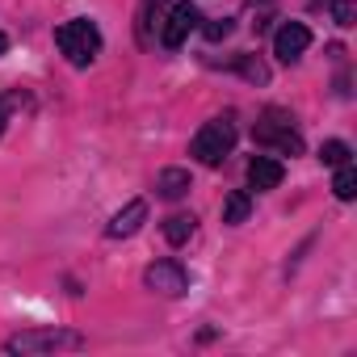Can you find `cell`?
Returning <instances> with one entry per match:
<instances>
[{"instance_id":"6da1fadb","label":"cell","mask_w":357,"mask_h":357,"mask_svg":"<svg viewBox=\"0 0 357 357\" xmlns=\"http://www.w3.org/2000/svg\"><path fill=\"white\" fill-rule=\"evenodd\" d=\"M55 47L59 55L72 63V68H89L97 55H101V30L89 22V17H72L55 30Z\"/></svg>"},{"instance_id":"7a4b0ae2","label":"cell","mask_w":357,"mask_h":357,"mask_svg":"<svg viewBox=\"0 0 357 357\" xmlns=\"http://www.w3.org/2000/svg\"><path fill=\"white\" fill-rule=\"evenodd\" d=\"M231 147H236V118L223 114V118L202 122V130H198L194 143H190V155L202 160L206 168H219V164L231 155Z\"/></svg>"},{"instance_id":"3957f363","label":"cell","mask_w":357,"mask_h":357,"mask_svg":"<svg viewBox=\"0 0 357 357\" xmlns=\"http://www.w3.org/2000/svg\"><path fill=\"white\" fill-rule=\"evenodd\" d=\"M252 135H257L261 147H273L278 155H298V151H303V139H298V130H294V118H290L286 109H278V105H269V109L257 118Z\"/></svg>"},{"instance_id":"277c9868","label":"cell","mask_w":357,"mask_h":357,"mask_svg":"<svg viewBox=\"0 0 357 357\" xmlns=\"http://www.w3.org/2000/svg\"><path fill=\"white\" fill-rule=\"evenodd\" d=\"M84 336L63 332V328H34V332H17L9 336L5 353H55V349H80Z\"/></svg>"},{"instance_id":"5b68a950","label":"cell","mask_w":357,"mask_h":357,"mask_svg":"<svg viewBox=\"0 0 357 357\" xmlns=\"http://www.w3.org/2000/svg\"><path fill=\"white\" fill-rule=\"evenodd\" d=\"M198 22H202V13L190 5V0H181V5H172V13L160 22V43L168 47V51H176V47H185V38L198 30Z\"/></svg>"},{"instance_id":"8992f818","label":"cell","mask_w":357,"mask_h":357,"mask_svg":"<svg viewBox=\"0 0 357 357\" xmlns=\"http://www.w3.org/2000/svg\"><path fill=\"white\" fill-rule=\"evenodd\" d=\"M143 286L155 290V294H164V298H176V294L190 290V273L176 261H155V265L143 269Z\"/></svg>"},{"instance_id":"52a82bcc","label":"cell","mask_w":357,"mask_h":357,"mask_svg":"<svg viewBox=\"0 0 357 357\" xmlns=\"http://www.w3.org/2000/svg\"><path fill=\"white\" fill-rule=\"evenodd\" d=\"M311 47V30L303 26V22H286L278 34H273V55L282 59V63H294V59H303V51Z\"/></svg>"},{"instance_id":"ba28073f","label":"cell","mask_w":357,"mask_h":357,"mask_svg":"<svg viewBox=\"0 0 357 357\" xmlns=\"http://www.w3.org/2000/svg\"><path fill=\"white\" fill-rule=\"evenodd\" d=\"M282 176H286L282 160H273V155H252L248 160V185L252 190H278Z\"/></svg>"},{"instance_id":"9c48e42d","label":"cell","mask_w":357,"mask_h":357,"mask_svg":"<svg viewBox=\"0 0 357 357\" xmlns=\"http://www.w3.org/2000/svg\"><path fill=\"white\" fill-rule=\"evenodd\" d=\"M147 219V202L143 198H135V202H126L114 219H109V227H105V236L109 240H126V236H135L139 231V223Z\"/></svg>"},{"instance_id":"30bf717a","label":"cell","mask_w":357,"mask_h":357,"mask_svg":"<svg viewBox=\"0 0 357 357\" xmlns=\"http://www.w3.org/2000/svg\"><path fill=\"white\" fill-rule=\"evenodd\" d=\"M190 172L185 168H164L160 176H155V190H160V198H168V202H176V198H185L190 194Z\"/></svg>"},{"instance_id":"8fae6325","label":"cell","mask_w":357,"mask_h":357,"mask_svg":"<svg viewBox=\"0 0 357 357\" xmlns=\"http://www.w3.org/2000/svg\"><path fill=\"white\" fill-rule=\"evenodd\" d=\"M194 231H198V219H194V215H168V219H164V240H168L172 248L190 244Z\"/></svg>"},{"instance_id":"7c38bea8","label":"cell","mask_w":357,"mask_h":357,"mask_svg":"<svg viewBox=\"0 0 357 357\" xmlns=\"http://www.w3.org/2000/svg\"><path fill=\"white\" fill-rule=\"evenodd\" d=\"M332 194H336L340 202H353V198H357V168H353V164H336Z\"/></svg>"},{"instance_id":"4fadbf2b","label":"cell","mask_w":357,"mask_h":357,"mask_svg":"<svg viewBox=\"0 0 357 357\" xmlns=\"http://www.w3.org/2000/svg\"><path fill=\"white\" fill-rule=\"evenodd\" d=\"M248 211H252V198L244 194V190H236V194H227V202H223V223H244L248 219Z\"/></svg>"},{"instance_id":"5bb4252c","label":"cell","mask_w":357,"mask_h":357,"mask_svg":"<svg viewBox=\"0 0 357 357\" xmlns=\"http://www.w3.org/2000/svg\"><path fill=\"white\" fill-rule=\"evenodd\" d=\"M164 5V0H143L139 5V43L147 47L151 43V22H155V9Z\"/></svg>"},{"instance_id":"9a60e30c","label":"cell","mask_w":357,"mask_h":357,"mask_svg":"<svg viewBox=\"0 0 357 357\" xmlns=\"http://www.w3.org/2000/svg\"><path fill=\"white\" fill-rule=\"evenodd\" d=\"M319 160H324L328 168H336V164H349V143H340V139H328V143L319 147Z\"/></svg>"},{"instance_id":"2e32d148","label":"cell","mask_w":357,"mask_h":357,"mask_svg":"<svg viewBox=\"0 0 357 357\" xmlns=\"http://www.w3.org/2000/svg\"><path fill=\"white\" fill-rule=\"evenodd\" d=\"M17 105H26V93H22V89H13V93H0V135H5V126H9V114H13Z\"/></svg>"},{"instance_id":"e0dca14e","label":"cell","mask_w":357,"mask_h":357,"mask_svg":"<svg viewBox=\"0 0 357 357\" xmlns=\"http://www.w3.org/2000/svg\"><path fill=\"white\" fill-rule=\"evenodd\" d=\"M332 17H336V26H353L357 22V5H353V0H332Z\"/></svg>"},{"instance_id":"ac0fdd59","label":"cell","mask_w":357,"mask_h":357,"mask_svg":"<svg viewBox=\"0 0 357 357\" xmlns=\"http://www.w3.org/2000/svg\"><path fill=\"white\" fill-rule=\"evenodd\" d=\"M227 34H231V22H227V17H219V22L206 26V38H211V43H219V38H227Z\"/></svg>"},{"instance_id":"d6986e66","label":"cell","mask_w":357,"mask_h":357,"mask_svg":"<svg viewBox=\"0 0 357 357\" xmlns=\"http://www.w3.org/2000/svg\"><path fill=\"white\" fill-rule=\"evenodd\" d=\"M5 51H9V34H5V30H0V55H5Z\"/></svg>"}]
</instances>
